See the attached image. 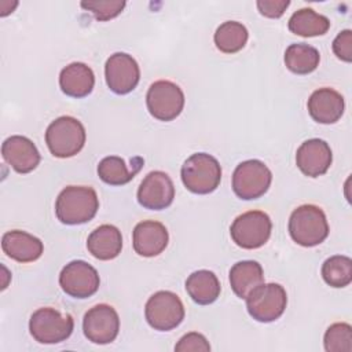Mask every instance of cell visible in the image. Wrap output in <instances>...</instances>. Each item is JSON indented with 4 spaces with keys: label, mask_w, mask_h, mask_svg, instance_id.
<instances>
[{
    "label": "cell",
    "mask_w": 352,
    "mask_h": 352,
    "mask_svg": "<svg viewBox=\"0 0 352 352\" xmlns=\"http://www.w3.org/2000/svg\"><path fill=\"white\" fill-rule=\"evenodd\" d=\"M99 209L96 191L88 186H67L55 202V214L63 224L76 226L92 220Z\"/></svg>",
    "instance_id": "cell-1"
},
{
    "label": "cell",
    "mask_w": 352,
    "mask_h": 352,
    "mask_svg": "<svg viewBox=\"0 0 352 352\" xmlns=\"http://www.w3.org/2000/svg\"><path fill=\"white\" fill-rule=\"evenodd\" d=\"M289 234L296 243L304 248L322 243L329 235V223L324 212L311 204L296 208L289 219Z\"/></svg>",
    "instance_id": "cell-2"
},
{
    "label": "cell",
    "mask_w": 352,
    "mask_h": 352,
    "mask_svg": "<svg viewBox=\"0 0 352 352\" xmlns=\"http://www.w3.org/2000/svg\"><path fill=\"white\" fill-rule=\"evenodd\" d=\"M85 128L74 117L62 116L54 120L45 131V143L54 157L70 158L85 144Z\"/></svg>",
    "instance_id": "cell-3"
},
{
    "label": "cell",
    "mask_w": 352,
    "mask_h": 352,
    "mask_svg": "<svg viewBox=\"0 0 352 352\" xmlns=\"http://www.w3.org/2000/svg\"><path fill=\"white\" fill-rule=\"evenodd\" d=\"M182 182L194 194L213 192L221 182V166L213 155L195 153L182 165Z\"/></svg>",
    "instance_id": "cell-4"
},
{
    "label": "cell",
    "mask_w": 352,
    "mask_h": 352,
    "mask_svg": "<svg viewBox=\"0 0 352 352\" xmlns=\"http://www.w3.org/2000/svg\"><path fill=\"white\" fill-rule=\"evenodd\" d=\"M74 329L73 318L60 314L51 307L38 308L29 320V330L32 337L40 344H58L70 337Z\"/></svg>",
    "instance_id": "cell-5"
},
{
    "label": "cell",
    "mask_w": 352,
    "mask_h": 352,
    "mask_svg": "<svg viewBox=\"0 0 352 352\" xmlns=\"http://www.w3.org/2000/svg\"><path fill=\"white\" fill-rule=\"evenodd\" d=\"M272 182L270 168L260 160H248L236 165L232 173V190L245 201L263 197Z\"/></svg>",
    "instance_id": "cell-6"
},
{
    "label": "cell",
    "mask_w": 352,
    "mask_h": 352,
    "mask_svg": "<svg viewBox=\"0 0 352 352\" xmlns=\"http://www.w3.org/2000/svg\"><path fill=\"white\" fill-rule=\"evenodd\" d=\"M144 316L154 330L169 331L183 322L184 307L176 293L160 290L147 300Z\"/></svg>",
    "instance_id": "cell-7"
},
{
    "label": "cell",
    "mask_w": 352,
    "mask_h": 352,
    "mask_svg": "<svg viewBox=\"0 0 352 352\" xmlns=\"http://www.w3.org/2000/svg\"><path fill=\"white\" fill-rule=\"evenodd\" d=\"M245 300L249 315L261 323L279 319L287 305L286 290L279 283H263Z\"/></svg>",
    "instance_id": "cell-8"
},
{
    "label": "cell",
    "mask_w": 352,
    "mask_h": 352,
    "mask_svg": "<svg viewBox=\"0 0 352 352\" xmlns=\"http://www.w3.org/2000/svg\"><path fill=\"white\" fill-rule=\"evenodd\" d=\"M272 223L267 213L249 210L239 214L230 227V235L242 249H258L271 235Z\"/></svg>",
    "instance_id": "cell-9"
},
{
    "label": "cell",
    "mask_w": 352,
    "mask_h": 352,
    "mask_svg": "<svg viewBox=\"0 0 352 352\" xmlns=\"http://www.w3.org/2000/svg\"><path fill=\"white\" fill-rule=\"evenodd\" d=\"M148 113L160 121L175 120L184 107V94L182 88L168 80L153 82L146 95Z\"/></svg>",
    "instance_id": "cell-10"
},
{
    "label": "cell",
    "mask_w": 352,
    "mask_h": 352,
    "mask_svg": "<svg viewBox=\"0 0 352 352\" xmlns=\"http://www.w3.org/2000/svg\"><path fill=\"white\" fill-rule=\"evenodd\" d=\"M62 290L73 298H88L94 296L100 285L98 271L84 260H73L59 274Z\"/></svg>",
    "instance_id": "cell-11"
},
{
    "label": "cell",
    "mask_w": 352,
    "mask_h": 352,
    "mask_svg": "<svg viewBox=\"0 0 352 352\" xmlns=\"http://www.w3.org/2000/svg\"><path fill=\"white\" fill-rule=\"evenodd\" d=\"M84 336L88 341L99 345L110 344L120 331V318L117 311L107 304H98L88 309L82 319Z\"/></svg>",
    "instance_id": "cell-12"
},
{
    "label": "cell",
    "mask_w": 352,
    "mask_h": 352,
    "mask_svg": "<svg viewBox=\"0 0 352 352\" xmlns=\"http://www.w3.org/2000/svg\"><path fill=\"white\" fill-rule=\"evenodd\" d=\"M104 77L110 91L125 95L136 88L140 80V69L132 55L116 52L106 60Z\"/></svg>",
    "instance_id": "cell-13"
},
{
    "label": "cell",
    "mask_w": 352,
    "mask_h": 352,
    "mask_svg": "<svg viewBox=\"0 0 352 352\" xmlns=\"http://www.w3.org/2000/svg\"><path fill=\"white\" fill-rule=\"evenodd\" d=\"M175 186L168 173L153 170L144 176L138 188V202L150 210H162L172 205Z\"/></svg>",
    "instance_id": "cell-14"
},
{
    "label": "cell",
    "mask_w": 352,
    "mask_h": 352,
    "mask_svg": "<svg viewBox=\"0 0 352 352\" xmlns=\"http://www.w3.org/2000/svg\"><path fill=\"white\" fill-rule=\"evenodd\" d=\"M4 161L18 173H29L40 164V153L36 144L26 136L12 135L1 144Z\"/></svg>",
    "instance_id": "cell-15"
},
{
    "label": "cell",
    "mask_w": 352,
    "mask_h": 352,
    "mask_svg": "<svg viewBox=\"0 0 352 352\" xmlns=\"http://www.w3.org/2000/svg\"><path fill=\"white\" fill-rule=\"evenodd\" d=\"M333 161L330 146L318 138L308 139L297 148L296 164L308 177H318L327 172Z\"/></svg>",
    "instance_id": "cell-16"
},
{
    "label": "cell",
    "mask_w": 352,
    "mask_h": 352,
    "mask_svg": "<svg viewBox=\"0 0 352 352\" xmlns=\"http://www.w3.org/2000/svg\"><path fill=\"white\" fill-rule=\"evenodd\" d=\"M169 235L166 227L155 220H143L133 228V249L139 256L154 257L165 250Z\"/></svg>",
    "instance_id": "cell-17"
},
{
    "label": "cell",
    "mask_w": 352,
    "mask_h": 352,
    "mask_svg": "<svg viewBox=\"0 0 352 352\" xmlns=\"http://www.w3.org/2000/svg\"><path fill=\"white\" fill-rule=\"evenodd\" d=\"M307 106L309 116L316 122L334 124L342 117L345 102L340 92L324 87L312 92Z\"/></svg>",
    "instance_id": "cell-18"
},
{
    "label": "cell",
    "mask_w": 352,
    "mask_h": 352,
    "mask_svg": "<svg viewBox=\"0 0 352 352\" xmlns=\"http://www.w3.org/2000/svg\"><path fill=\"white\" fill-rule=\"evenodd\" d=\"M1 249L8 257L18 263H32L40 258L44 245L37 236L26 231L12 230L3 235Z\"/></svg>",
    "instance_id": "cell-19"
},
{
    "label": "cell",
    "mask_w": 352,
    "mask_h": 352,
    "mask_svg": "<svg viewBox=\"0 0 352 352\" xmlns=\"http://www.w3.org/2000/svg\"><path fill=\"white\" fill-rule=\"evenodd\" d=\"M95 85L92 69L82 62H73L63 67L59 74V87L62 92L72 98L88 96Z\"/></svg>",
    "instance_id": "cell-20"
},
{
    "label": "cell",
    "mask_w": 352,
    "mask_h": 352,
    "mask_svg": "<svg viewBox=\"0 0 352 352\" xmlns=\"http://www.w3.org/2000/svg\"><path fill=\"white\" fill-rule=\"evenodd\" d=\"M87 249L98 260L116 258L122 249L121 231L111 224L99 226L88 235Z\"/></svg>",
    "instance_id": "cell-21"
},
{
    "label": "cell",
    "mask_w": 352,
    "mask_h": 352,
    "mask_svg": "<svg viewBox=\"0 0 352 352\" xmlns=\"http://www.w3.org/2000/svg\"><path fill=\"white\" fill-rule=\"evenodd\" d=\"M230 285L239 298H246L256 287L264 283L263 267L254 260L235 263L230 270Z\"/></svg>",
    "instance_id": "cell-22"
},
{
    "label": "cell",
    "mask_w": 352,
    "mask_h": 352,
    "mask_svg": "<svg viewBox=\"0 0 352 352\" xmlns=\"http://www.w3.org/2000/svg\"><path fill=\"white\" fill-rule=\"evenodd\" d=\"M186 290L194 302L199 305H209L219 298L221 286L214 272L209 270H199L188 275L186 279Z\"/></svg>",
    "instance_id": "cell-23"
},
{
    "label": "cell",
    "mask_w": 352,
    "mask_h": 352,
    "mask_svg": "<svg viewBox=\"0 0 352 352\" xmlns=\"http://www.w3.org/2000/svg\"><path fill=\"white\" fill-rule=\"evenodd\" d=\"M142 165L143 160L140 157H136L132 168H128L124 158L118 155H109L99 162L98 175L102 182L110 186H124L135 177V175L140 170Z\"/></svg>",
    "instance_id": "cell-24"
},
{
    "label": "cell",
    "mask_w": 352,
    "mask_h": 352,
    "mask_svg": "<svg viewBox=\"0 0 352 352\" xmlns=\"http://www.w3.org/2000/svg\"><path fill=\"white\" fill-rule=\"evenodd\" d=\"M289 30L301 37H315L327 33L330 21L327 16L318 14L312 8H301L289 19Z\"/></svg>",
    "instance_id": "cell-25"
},
{
    "label": "cell",
    "mask_w": 352,
    "mask_h": 352,
    "mask_svg": "<svg viewBox=\"0 0 352 352\" xmlns=\"http://www.w3.org/2000/svg\"><path fill=\"white\" fill-rule=\"evenodd\" d=\"M320 62L319 51L305 43L290 44L285 51V65L294 74H309Z\"/></svg>",
    "instance_id": "cell-26"
},
{
    "label": "cell",
    "mask_w": 352,
    "mask_h": 352,
    "mask_svg": "<svg viewBox=\"0 0 352 352\" xmlns=\"http://www.w3.org/2000/svg\"><path fill=\"white\" fill-rule=\"evenodd\" d=\"M249 33L245 25L236 21H226L216 29L213 40L221 52L235 54L246 45Z\"/></svg>",
    "instance_id": "cell-27"
},
{
    "label": "cell",
    "mask_w": 352,
    "mask_h": 352,
    "mask_svg": "<svg viewBox=\"0 0 352 352\" xmlns=\"http://www.w3.org/2000/svg\"><path fill=\"white\" fill-rule=\"evenodd\" d=\"M322 276L331 287L348 286L352 282V260L341 254L329 257L322 265Z\"/></svg>",
    "instance_id": "cell-28"
},
{
    "label": "cell",
    "mask_w": 352,
    "mask_h": 352,
    "mask_svg": "<svg viewBox=\"0 0 352 352\" xmlns=\"http://www.w3.org/2000/svg\"><path fill=\"white\" fill-rule=\"evenodd\" d=\"M327 352H351L352 351V327L348 323L331 324L323 338Z\"/></svg>",
    "instance_id": "cell-29"
},
{
    "label": "cell",
    "mask_w": 352,
    "mask_h": 352,
    "mask_svg": "<svg viewBox=\"0 0 352 352\" xmlns=\"http://www.w3.org/2000/svg\"><path fill=\"white\" fill-rule=\"evenodd\" d=\"M126 3L124 0H94L81 1V7L91 11L98 21H109L120 15Z\"/></svg>",
    "instance_id": "cell-30"
},
{
    "label": "cell",
    "mask_w": 352,
    "mask_h": 352,
    "mask_svg": "<svg viewBox=\"0 0 352 352\" xmlns=\"http://www.w3.org/2000/svg\"><path fill=\"white\" fill-rule=\"evenodd\" d=\"M175 351L177 352H209L210 351V345L208 342V340L205 338V336H202L201 333H187L184 334L179 342L175 345Z\"/></svg>",
    "instance_id": "cell-31"
},
{
    "label": "cell",
    "mask_w": 352,
    "mask_h": 352,
    "mask_svg": "<svg viewBox=\"0 0 352 352\" xmlns=\"http://www.w3.org/2000/svg\"><path fill=\"white\" fill-rule=\"evenodd\" d=\"M333 52L344 62L352 60V32L345 29L337 34L333 41Z\"/></svg>",
    "instance_id": "cell-32"
},
{
    "label": "cell",
    "mask_w": 352,
    "mask_h": 352,
    "mask_svg": "<svg viewBox=\"0 0 352 352\" xmlns=\"http://www.w3.org/2000/svg\"><path fill=\"white\" fill-rule=\"evenodd\" d=\"M290 6L289 0H258L257 8L267 18H280Z\"/></svg>",
    "instance_id": "cell-33"
}]
</instances>
